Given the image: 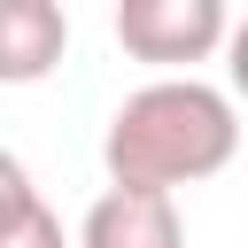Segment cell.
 Returning <instances> with one entry per match:
<instances>
[{"label":"cell","mask_w":248,"mask_h":248,"mask_svg":"<svg viewBox=\"0 0 248 248\" xmlns=\"http://www.w3.org/2000/svg\"><path fill=\"white\" fill-rule=\"evenodd\" d=\"M70 54V8L62 0H0V85H39Z\"/></svg>","instance_id":"obj_4"},{"label":"cell","mask_w":248,"mask_h":248,"mask_svg":"<svg viewBox=\"0 0 248 248\" xmlns=\"http://www.w3.org/2000/svg\"><path fill=\"white\" fill-rule=\"evenodd\" d=\"M31 209H39V186H31L23 155H16V147H0V232H8L16 217H31Z\"/></svg>","instance_id":"obj_5"},{"label":"cell","mask_w":248,"mask_h":248,"mask_svg":"<svg viewBox=\"0 0 248 248\" xmlns=\"http://www.w3.org/2000/svg\"><path fill=\"white\" fill-rule=\"evenodd\" d=\"M78 248H186L178 194L101 186V194H93V209L78 217Z\"/></svg>","instance_id":"obj_3"},{"label":"cell","mask_w":248,"mask_h":248,"mask_svg":"<svg viewBox=\"0 0 248 248\" xmlns=\"http://www.w3.org/2000/svg\"><path fill=\"white\" fill-rule=\"evenodd\" d=\"M232 155H240V101L209 78H147L108 108L101 132L108 186H147V194L202 186Z\"/></svg>","instance_id":"obj_1"},{"label":"cell","mask_w":248,"mask_h":248,"mask_svg":"<svg viewBox=\"0 0 248 248\" xmlns=\"http://www.w3.org/2000/svg\"><path fill=\"white\" fill-rule=\"evenodd\" d=\"M108 31H116V46H124L132 62H155L163 78H194L186 62L225 54L232 8H225V0H116Z\"/></svg>","instance_id":"obj_2"},{"label":"cell","mask_w":248,"mask_h":248,"mask_svg":"<svg viewBox=\"0 0 248 248\" xmlns=\"http://www.w3.org/2000/svg\"><path fill=\"white\" fill-rule=\"evenodd\" d=\"M225 93L248 101V16H232V39H225Z\"/></svg>","instance_id":"obj_7"},{"label":"cell","mask_w":248,"mask_h":248,"mask_svg":"<svg viewBox=\"0 0 248 248\" xmlns=\"http://www.w3.org/2000/svg\"><path fill=\"white\" fill-rule=\"evenodd\" d=\"M0 248H78V240H70V232H62V217L39 202L31 217H16V225L0 232Z\"/></svg>","instance_id":"obj_6"}]
</instances>
